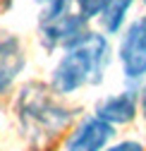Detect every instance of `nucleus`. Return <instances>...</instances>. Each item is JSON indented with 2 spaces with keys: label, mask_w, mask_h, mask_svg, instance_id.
Listing matches in <instances>:
<instances>
[{
  "label": "nucleus",
  "mask_w": 146,
  "mask_h": 151,
  "mask_svg": "<svg viewBox=\"0 0 146 151\" xmlns=\"http://www.w3.org/2000/svg\"><path fill=\"white\" fill-rule=\"evenodd\" d=\"M17 110H19V122L36 151L46 149L72 118V113L60 101H55L50 89L39 82H31L19 91Z\"/></svg>",
  "instance_id": "obj_2"
},
{
  "label": "nucleus",
  "mask_w": 146,
  "mask_h": 151,
  "mask_svg": "<svg viewBox=\"0 0 146 151\" xmlns=\"http://www.w3.org/2000/svg\"><path fill=\"white\" fill-rule=\"evenodd\" d=\"M105 151H144V146L139 142H120V144L105 149Z\"/></svg>",
  "instance_id": "obj_11"
},
{
  "label": "nucleus",
  "mask_w": 146,
  "mask_h": 151,
  "mask_svg": "<svg viewBox=\"0 0 146 151\" xmlns=\"http://www.w3.org/2000/svg\"><path fill=\"white\" fill-rule=\"evenodd\" d=\"M115 129L110 122L101 120L98 115L94 118H84L77 129L69 134L67 139V151H103L108 142L113 139Z\"/></svg>",
  "instance_id": "obj_5"
},
{
  "label": "nucleus",
  "mask_w": 146,
  "mask_h": 151,
  "mask_svg": "<svg viewBox=\"0 0 146 151\" xmlns=\"http://www.w3.org/2000/svg\"><path fill=\"white\" fill-rule=\"evenodd\" d=\"M24 65H26L24 48L17 36H7L0 41V93H5L14 84Z\"/></svg>",
  "instance_id": "obj_6"
},
{
  "label": "nucleus",
  "mask_w": 146,
  "mask_h": 151,
  "mask_svg": "<svg viewBox=\"0 0 146 151\" xmlns=\"http://www.w3.org/2000/svg\"><path fill=\"white\" fill-rule=\"evenodd\" d=\"M105 3H108V0H74V5H77L79 14L84 17L86 22H89V19H94V17H98V14L103 12Z\"/></svg>",
  "instance_id": "obj_10"
},
{
  "label": "nucleus",
  "mask_w": 146,
  "mask_h": 151,
  "mask_svg": "<svg viewBox=\"0 0 146 151\" xmlns=\"http://www.w3.org/2000/svg\"><path fill=\"white\" fill-rule=\"evenodd\" d=\"M134 5V0H108L101 12V24L108 34H117L127 19V12Z\"/></svg>",
  "instance_id": "obj_8"
},
{
  "label": "nucleus",
  "mask_w": 146,
  "mask_h": 151,
  "mask_svg": "<svg viewBox=\"0 0 146 151\" xmlns=\"http://www.w3.org/2000/svg\"><path fill=\"white\" fill-rule=\"evenodd\" d=\"M141 113H144V118H146V86L141 91Z\"/></svg>",
  "instance_id": "obj_12"
},
{
  "label": "nucleus",
  "mask_w": 146,
  "mask_h": 151,
  "mask_svg": "<svg viewBox=\"0 0 146 151\" xmlns=\"http://www.w3.org/2000/svg\"><path fill=\"white\" fill-rule=\"evenodd\" d=\"M108 55H110L108 39L103 34L89 31L60 58L50 77V89L55 93H74L86 84H98L108 65Z\"/></svg>",
  "instance_id": "obj_1"
},
{
  "label": "nucleus",
  "mask_w": 146,
  "mask_h": 151,
  "mask_svg": "<svg viewBox=\"0 0 146 151\" xmlns=\"http://www.w3.org/2000/svg\"><path fill=\"white\" fill-rule=\"evenodd\" d=\"M89 34L86 29V19L82 14H60L55 19H48V22H41V43L53 50V48H72L77 46L84 36Z\"/></svg>",
  "instance_id": "obj_4"
},
{
  "label": "nucleus",
  "mask_w": 146,
  "mask_h": 151,
  "mask_svg": "<svg viewBox=\"0 0 146 151\" xmlns=\"http://www.w3.org/2000/svg\"><path fill=\"white\" fill-rule=\"evenodd\" d=\"M141 3H144V5H146V0H141Z\"/></svg>",
  "instance_id": "obj_13"
},
{
  "label": "nucleus",
  "mask_w": 146,
  "mask_h": 151,
  "mask_svg": "<svg viewBox=\"0 0 146 151\" xmlns=\"http://www.w3.org/2000/svg\"><path fill=\"white\" fill-rule=\"evenodd\" d=\"M117 58L127 79H141L146 74V14L132 22L125 31L117 48Z\"/></svg>",
  "instance_id": "obj_3"
},
{
  "label": "nucleus",
  "mask_w": 146,
  "mask_h": 151,
  "mask_svg": "<svg viewBox=\"0 0 146 151\" xmlns=\"http://www.w3.org/2000/svg\"><path fill=\"white\" fill-rule=\"evenodd\" d=\"M34 3L41 7V22H48L60 14H67L72 0H34Z\"/></svg>",
  "instance_id": "obj_9"
},
{
  "label": "nucleus",
  "mask_w": 146,
  "mask_h": 151,
  "mask_svg": "<svg viewBox=\"0 0 146 151\" xmlns=\"http://www.w3.org/2000/svg\"><path fill=\"white\" fill-rule=\"evenodd\" d=\"M137 93L134 91H122V93H113L103 101L96 103V115L110 125H125L134 120L137 115Z\"/></svg>",
  "instance_id": "obj_7"
}]
</instances>
